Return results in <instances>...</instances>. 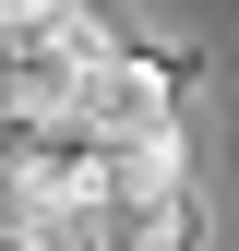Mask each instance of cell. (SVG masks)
Here are the masks:
<instances>
[{"label": "cell", "instance_id": "obj_1", "mask_svg": "<svg viewBox=\"0 0 239 251\" xmlns=\"http://www.w3.org/2000/svg\"><path fill=\"white\" fill-rule=\"evenodd\" d=\"M84 144H108V155H132V144H179V72L156 48H120L96 60V84H84V120H72Z\"/></svg>", "mask_w": 239, "mask_h": 251}, {"label": "cell", "instance_id": "obj_2", "mask_svg": "<svg viewBox=\"0 0 239 251\" xmlns=\"http://www.w3.org/2000/svg\"><path fill=\"white\" fill-rule=\"evenodd\" d=\"M84 239H96V251H203V203H191V192H156V203H108Z\"/></svg>", "mask_w": 239, "mask_h": 251}, {"label": "cell", "instance_id": "obj_3", "mask_svg": "<svg viewBox=\"0 0 239 251\" xmlns=\"http://www.w3.org/2000/svg\"><path fill=\"white\" fill-rule=\"evenodd\" d=\"M0 251H96V239H84V227H12Z\"/></svg>", "mask_w": 239, "mask_h": 251}]
</instances>
